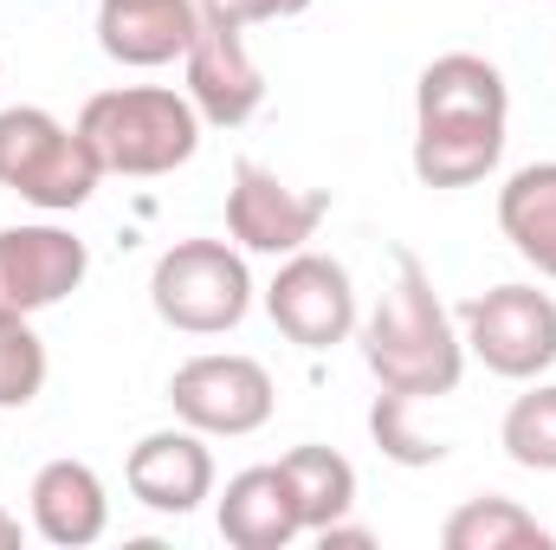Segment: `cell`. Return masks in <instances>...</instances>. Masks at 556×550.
<instances>
[{
	"mask_svg": "<svg viewBox=\"0 0 556 550\" xmlns=\"http://www.w3.org/2000/svg\"><path fill=\"white\" fill-rule=\"evenodd\" d=\"M505 72L479 52H440L415 85V175L427 188L485 182L505 155Z\"/></svg>",
	"mask_w": 556,
	"mask_h": 550,
	"instance_id": "cell-1",
	"label": "cell"
},
{
	"mask_svg": "<svg viewBox=\"0 0 556 550\" xmlns=\"http://www.w3.org/2000/svg\"><path fill=\"white\" fill-rule=\"evenodd\" d=\"M356 343H363L369 376L389 396H408V402H440L466 376V337H459L453 311L440 304V291L420 273L415 253L395 260V285L356 324Z\"/></svg>",
	"mask_w": 556,
	"mask_h": 550,
	"instance_id": "cell-2",
	"label": "cell"
},
{
	"mask_svg": "<svg viewBox=\"0 0 556 550\" xmlns=\"http://www.w3.org/2000/svg\"><path fill=\"white\" fill-rule=\"evenodd\" d=\"M201 111L188 104V91H168V85H117V91H98L85 98L78 111V137L98 155L104 175H175L181 162H194L201 149Z\"/></svg>",
	"mask_w": 556,
	"mask_h": 550,
	"instance_id": "cell-3",
	"label": "cell"
},
{
	"mask_svg": "<svg viewBox=\"0 0 556 550\" xmlns=\"http://www.w3.org/2000/svg\"><path fill=\"white\" fill-rule=\"evenodd\" d=\"M104 168L85 149L78 124H59L39 104H7L0 111V188H13L20 201L46 208V214H72L98 195Z\"/></svg>",
	"mask_w": 556,
	"mask_h": 550,
	"instance_id": "cell-4",
	"label": "cell"
},
{
	"mask_svg": "<svg viewBox=\"0 0 556 550\" xmlns=\"http://www.w3.org/2000/svg\"><path fill=\"white\" fill-rule=\"evenodd\" d=\"M149 304L168 330L181 337H220L253 311V273L247 253L227 240H175L155 273H149Z\"/></svg>",
	"mask_w": 556,
	"mask_h": 550,
	"instance_id": "cell-5",
	"label": "cell"
},
{
	"mask_svg": "<svg viewBox=\"0 0 556 550\" xmlns=\"http://www.w3.org/2000/svg\"><path fill=\"white\" fill-rule=\"evenodd\" d=\"M466 357L505 383H538L556 363V298L538 285H492L459 311Z\"/></svg>",
	"mask_w": 556,
	"mask_h": 550,
	"instance_id": "cell-6",
	"label": "cell"
},
{
	"mask_svg": "<svg viewBox=\"0 0 556 550\" xmlns=\"http://www.w3.org/2000/svg\"><path fill=\"white\" fill-rule=\"evenodd\" d=\"M168 409L175 421H188L194 434H260L278 409V383L260 357H240V350H207V357H188L175 376H168Z\"/></svg>",
	"mask_w": 556,
	"mask_h": 550,
	"instance_id": "cell-7",
	"label": "cell"
},
{
	"mask_svg": "<svg viewBox=\"0 0 556 550\" xmlns=\"http://www.w3.org/2000/svg\"><path fill=\"white\" fill-rule=\"evenodd\" d=\"M181 65H188V104L201 111V124L240 130V124L260 117V104H266V72L253 65L247 33H240V20H233L220 0H201V26H194Z\"/></svg>",
	"mask_w": 556,
	"mask_h": 550,
	"instance_id": "cell-8",
	"label": "cell"
},
{
	"mask_svg": "<svg viewBox=\"0 0 556 550\" xmlns=\"http://www.w3.org/2000/svg\"><path fill=\"white\" fill-rule=\"evenodd\" d=\"M266 317L298 343V350H337L356 337L363 311H356V285H350V266L330 260V253H285V266L266 285Z\"/></svg>",
	"mask_w": 556,
	"mask_h": 550,
	"instance_id": "cell-9",
	"label": "cell"
},
{
	"mask_svg": "<svg viewBox=\"0 0 556 550\" xmlns=\"http://www.w3.org/2000/svg\"><path fill=\"white\" fill-rule=\"evenodd\" d=\"M324 214H330L324 188H291L266 162H233V188H227V234H233V247L285 260V253L317 240Z\"/></svg>",
	"mask_w": 556,
	"mask_h": 550,
	"instance_id": "cell-10",
	"label": "cell"
},
{
	"mask_svg": "<svg viewBox=\"0 0 556 550\" xmlns=\"http://www.w3.org/2000/svg\"><path fill=\"white\" fill-rule=\"evenodd\" d=\"M91 273V253L72 227L52 221H26V227H0V317H33L65 304Z\"/></svg>",
	"mask_w": 556,
	"mask_h": 550,
	"instance_id": "cell-11",
	"label": "cell"
},
{
	"mask_svg": "<svg viewBox=\"0 0 556 550\" xmlns=\"http://www.w3.org/2000/svg\"><path fill=\"white\" fill-rule=\"evenodd\" d=\"M124 486L130 499L162 512V518H188L214 499V453H207V434H194L188 421L181 427H155L142 434L124 460Z\"/></svg>",
	"mask_w": 556,
	"mask_h": 550,
	"instance_id": "cell-12",
	"label": "cell"
},
{
	"mask_svg": "<svg viewBox=\"0 0 556 550\" xmlns=\"http://www.w3.org/2000/svg\"><path fill=\"white\" fill-rule=\"evenodd\" d=\"M201 26V0H98V46L117 65H175Z\"/></svg>",
	"mask_w": 556,
	"mask_h": 550,
	"instance_id": "cell-13",
	"label": "cell"
},
{
	"mask_svg": "<svg viewBox=\"0 0 556 550\" xmlns=\"http://www.w3.org/2000/svg\"><path fill=\"white\" fill-rule=\"evenodd\" d=\"M26 499H33V532L59 550H85L111 532V492L85 460H46Z\"/></svg>",
	"mask_w": 556,
	"mask_h": 550,
	"instance_id": "cell-14",
	"label": "cell"
},
{
	"mask_svg": "<svg viewBox=\"0 0 556 550\" xmlns=\"http://www.w3.org/2000/svg\"><path fill=\"white\" fill-rule=\"evenodd\" d=\"M214 518H220V538L233 550H285L291 538H304V512H298V492H291L285 466L233 473Z\"/></svg>",
	"mask_w": 556,
	"mask_h": 550,
	"instance_id": "cell-15",
	"label": "cell"
},
{
	"mask_svg": "<svg viewBox=\"0 0 556 550\" xmlns=\"http://www.w3.org/2000/svg\"><path fill=\"white\" fill-rule=\"evenodd\" d=\"M498 227L525 266L556 278V162H525L498 188Z\"/></svg>",
	"mask_w": 556,
	"mask_h": 550,
	"instance_id": "cell-16",
	"label": "cell"
},
{
	"mask_svg": "<svg viewBox=\"0 0 556 550\" xmlns=\"http://www.w3.org/2000/svg\"><path fill=\"white\" fill-rule=\"evenodd\" d=\"M440 545L446 550H556V532L544 518H531L518 499H466L446 525H440Z\"/></svg>",
	"mask_w": 556,
	"mask_h": 550,
	"instance_id": "cell-17",
	"label": "cell"
},
{
	"mask_svg": "<svg viewBox=\"0 0 556 550\" xmlns=\"http://www.w3.org/2000/svg\"><path fill=\"white\" fill-rule=\"evenodd\" d=\"M278 466H285V479H291V492H298L304 532H324V525L350 518V505H356V466H350L337 447L304 440V447H291Z\"/></svg>",
	"mask_w": 556,
	"mask_h": 550,
	"instance_id": "cell-18",
	"label": "cell"
},
{
	"mask_svg": "<svg viewBox=\"0 0 556 550\" xmlns=\"http://www.w3.org/2000/svg\"><path fill=\"white\" fill-rule=\"evenodd\" d=\"M498 447L511 466L525 473H556V383H531L505 421H498Z\"/></svg>",
	"mask_w": 556,
	"mask_h": 550,
	"instance_id": "cell-19",
	"label": "cell"
},
{
	"mask_svg": "<svg viewBox=\"0 0 556 550\" xmlns=\"http://www.w3.org/2000/svg\"><path fill=\"white\" fill-rule=\"evenodd\" d=\"M46 389V343L26 317H0V409H26Z\"/></svg>",
	"mask_w": 556,
	"mask_h": 550,
	"instance_id": "cell-20",
	"label": "cell"
},
{
	"mask_svg": "<svg viewBox=\"0 0 556 550\" xmlns=\"http://www.w3.org/2000/svg\"><path fill=\"white\" fill-rule=\"evenodd\" d=\"M408 409H415L408 396H389V389H382L376 409H369V434H376V447H382L389 460H402V466H433L446 447L427 440V434H415V427H408Z\"/></svg>",
	"mask_w": 556,
	"mask_h": 550,
	"instance_id": "cell-21",
	"label": "cell"
},
{
	"mask_svg": "<svg viewBox=\"0 0 556 550\" xmlns=\"http://www.w3.org/2000/svg\"><path fill=\"white\" fill-rule=\"evenodd\" d=\"M240 26H253V20H285V13H304L311 0H220Z\"/></svg>",
	"mask_w": 556,
	"mask_h": 550,
	"instance_id": "cell-22",
	"label": "cell"
},
{
	"mask_svg": "<svg viewBox=\"0 0 556 550\" xmlns=\"http://www.w3.org/2000/svg\"><path fill=\"white\" fill-rule=\"evenodd\" d=\"M20 538H26V532H20V518L0 505V550H20Z\"/></svg>",
	"mask_w": 556,
	"mask_h": 550,
	"instance_id": "cell-23",
	"label": "cell"
}]
</instances>
